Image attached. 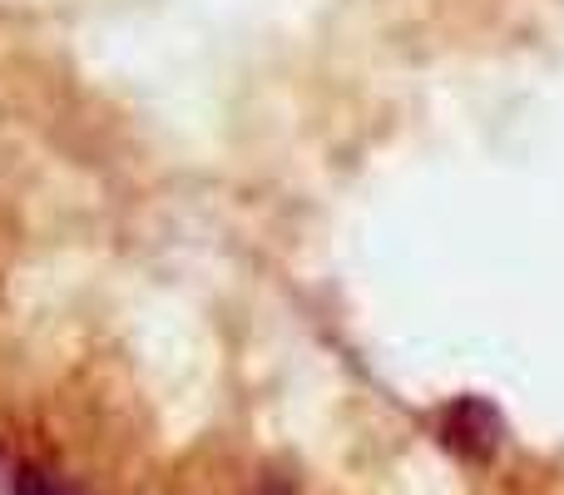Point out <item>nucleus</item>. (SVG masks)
I'll use <instances>...</instances> for the list:
<instances>
[{
	"label": "nucleus",
	"instance_id": "f257e3e1",
	"mask_svg": "<svg viewBox=\"0 0 564 495\" xmlns=\"http://www.w3.org/2000/svg\"><path fill=\"white\" fill-rule=\"evenodd\" d=\"M500 431H506L500 411L480 397H460L456 407H446V417H441V437H446V446L460 451V456H470V461H486L490 451L500 446Z\"/></svg>",
	"mask_w": 564,
	"mask_h": 495
},
{
	"label": "nucleus",
	"instance_id": "f03ea898",
	"mask_svg": "<svg viewBox=\"0 0 564 495\" xmlns=\"http://www.w3.org/2000/svg\"><path fill=\"white\" fill-rule=\"evenodd\" d=\"M15 495H69V491H59L45 471H20V476H15Z\"/></svg>",
	"mask_w": 564,
	"mask_h": 495
}]
</instances>
